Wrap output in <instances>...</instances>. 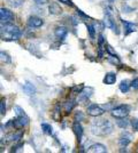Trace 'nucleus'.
Segmentation results:
<instances>
[{
	"label": "nucleus",
	"instance_id": "f257e3e1",
	"mask_svg": "<svg viewBox=\"0 0 138 153\" xmlns=\"http://www.w3.org/2000/svg\"><path fill=\"white\" fill-rule=\"evenodd\" d=\"M113 123L108 119H96L91 123V133L94 136L105 137L112 134Z\"/></svg>",
	"mask_w": 138,
	"mask_h": 153
},
{
	"label": "nucleus",
	"instance_id": "f03ea898",
	"mask_svg": "<svg viewBox=\"0 0 138 153\" xmlns=\"http://www.w3.org/2000/svg\"><path fill=\"white\" fill-rule=\"evenodd\" d=\"M21 37V30L14 24L1 25V39L5 41L17 40Z\"/></svg>",
	"mask_w": 138,
	"mask_h": 153
},
{
	"label": "nucleus",
	"instance_id": "7ed1b4c3",
	"mask_svg": "<svg viewBox=\"0 0 138 153\" xmlns=\"http://www.w3.org/2000/svg\"><path fill=\"white\" fill-rule=\"evenodd\" d=\"M129 112H130V106L123 104V105H118V106L113 108L111 111V114L116 119H121V118H125L129 114Z\"/></svg>",
	"mask_w": 138,
	"mask_h": 153
},
{
	"label": "nucleus",
	"instance_id": "20e7f679",
	"mask_svg": "<svg viewBox=\"0 0 138 153\" xmlns=\"http://www.w3.org/2000/svg\"><path fill=\"white\" fill-rule=\"evenodd\" d=\"M0 21H1V25L12 24V22L14 21V14L7 8H1L0 9Z\"/></svg>",
	"mask_w": 138,
	"mask_h": 153
},
{
	"label": "nucleus",
	"instance_id": "39448f33",
	"mask_svg": "<svg viewBox=\"0 0 138 153\" xmlns=\"http://www.w3.org/2000/svg\"><path fill=\"white\" fill-rule=\"evenodd\" d=\"M86 112H87V114L91 115V117L98 118V117H100V115H103L105 113V108H101L100 105H97V104H91L89 108H86Z\"/></svg>",
	"mask_w": 138,
	"mask_h": 153
},
{
	"label": "nucleus",
	"instance_id": "423d86ee",
	"mask_svg": "<svg viewBox=\"0 0 138 153\" xmlns=\"http://www.w3.org/2000/svg\"><path fill=\"white\" fill-rule=\"evenodd\" d=\"M28 123H29V117L26 114L17 115V118L15 120H13V126L16 129H21V128L26 127Z\"/></svg>",
	"mask_w": 138,
	"mask_h": 153
},
{
	"label": "nucleus",
	"instance_id": "0eeeda50",
	"mask_svg": "<svg viewBox=\"0 0 138 153\" xmlns=\"http://www.w3.org/2000/svg\"><path fill=\"white\" fill-rule=\"evenodd\" d=\"M131 140H132V135L130 133H128V131H124V133L121 134L120 138H118V145L121 147H127L131 143Z\"/></svg>",
	"mask_w": 138,
	"mask_h": 153
},
{
	"label": "nucleus",
	"instance_id": "6e6552de",
	"mask_svg": "<svg viewBox=\"0 0 138 153\" xmlns=\"http://www.w3.org/2000/svg\"><path fill=\"white\" fill-rule=\"evenodd\" d=\"M28 24L30 27H40L44 25V19L38 16H30L28 19Z\"/></svg>",
	"mask_w": 138,
	"mask_h": 153
},
{
	"label": "nucleus",
	"instance_id": "1a4fd4ad",
	"mask_svg": "<svg viewBox=\"0 0 138 153\" xmlns=\"http://www.w3.org/2000/svg\"><path fill=\"white\" fill-rule=\"evenodd\" d=\"M89 153H106L107 152V147L103 144H93L87 149Z\"/></svg>",
	"mask_w": 138,
	"mask_h": 153
},
{
	"label": "nucleus",
	"instance_id": "9d476101",
	"mask_svg": "<svg viewBox=\"0 0 138 153\" xmlns=\"http://www.w3.org/2000/svg\"><path fill=\"white\" fill-rule=\"evenodd\" d=\"M72 130H74V134L76 135V138L78 142H81V138H82V136H83V128L81 126V123L79 121H76L72 123Z\"/></svg>",
	"mask_w": 138,
	"mask_h": 153
},
{
	"label": "nucleus",
	"instance_id": "9b49d317",
	"mask_svg": "<svg viewBox=\"0 0 138 153\" xmlns=\"http://www.w3.org/2000/svg\"><path fill=\"white\" fill-rule=\"evenodd\" d=\"M54 34L59 40H63V39H66L67 34H68V30L65 26H58L54 31Z\"/></svg>",
	"mask_w": 138,
	"mask_h": 153
},
{
	"label": "nucleus",
	"instance_id": "f8f14e48",
	"mask_svg": "<svg viewBox=\"0 0 138 153\" xmlns=\"http://www.w3.org/2000/svg\"><path fill=\"white\" fill-rule=\"evenodd\" d=\"M104 23H105V25L107 26V27H111L113 31L115 32L116 34L118 33V27H116V25H115V23H114V21H113L112 16L109 15V14L107 13L106 14V17H105V21H104Z\"/></svg>",
	"mask_w": 138,
	"mask_h": 153
},
{
	"label": "nucleus",
	"instance_id": "ddd939ff",
	"mask_svg": "<svg viewBox=\"0 0 138 153\" xmlns=\"http://www.w3.org/2000/svg\"><path fill=\"white\" fill-rule=\"evenodd\" d=\"M92 93H93V89L92 88H84V90L83 91H81L79 93V100L82 101V102H85V101H87L90 97H91Z\"/></svg>",
	"mask_w": 138,
	"mask_h": 153
},
{
	"label": "nucleus",
	"instance_id": "4468645a",
	"mask_svg": "<svg viewBox=\"0 0 138 153\" xmlns=\"http://www.w3.org/2000/svg\"><path fill=\"white\" fill-rule=\"evenodd\" d=\"M123 25H124L125 34H129V33H131V32L137 31V25H135L133 23H130V22L123 21Z\"/></svg>",
	"mask_w": 138,
	"mask_h": 153
},
{
	"label": "nucleus",
	"instance_id": "2eb2a0df",
	"mask_svg": "<svg viewBox=\"0 0 138 153\" xmlns=\"http://www.w3.org/2000/svg\"><path fill=\"white\" fill-rule=\"evenodd\" d=\"M48 10H50V14H53V15H59V14L62 13V9H61V7L58 5V4H55V2H53L48 7Z\"/></svg>",
	"mask_w": 138,
	"mask_h": 153
},
{
	"label": "nucleus",
	"instance_id": "dca6fc26",
	"mask_svg": "<svg viewBox=\"0 0 138 153\" xmlns=\"http://www.w3.org/2000/svg\"><path fill=\"white\" fill-rule=\"evenodd\" d=\"M115 81H116V76H115V73H112V72L107 73L104 78V83L106 85H113Z\"/></svg>",
	"mask_w": 138,
	"mask_h": 153
},
{
	"label": "nucleus",
	"instance_id": "f3484780",
	"mask_svg": "<svg viewBox=\"0 0 138 153\" xmlns=\"http://www.w3.org/2000/svg\"><path fill=\"white\" fill-rule=\"evenodd\" d=\"M22 88H23V90L26 91L28 95H33V94H35V91H36L35 86L30 82H26L23 86H22Z\"/></svg>",
	"mask_w": 138,
	"mask_h": 153
},
{
	"label": "nucleus",
	"instance_id": "a211bd4d",
	"mask_svg": "<svg viewBox=\"0 0 138 153\" xmlns=\"http://www.w3.org/2000/svg\"><path fill=\"white\" fill-rule=\"evenodd\" d=\"M130 87H131V82H130L129 80H123V81H121L120 86H118V88H120V90H121L122 93H128L129 89H130Z\"/></svg>",
	"mask_w": 138,
	"mask_h": 153
},
{
	"label": "nucleus",
	"instance_id": "6ab92c4d",
	"mask_svg": "<svg viewBox=\"0 0 138 153\" xmlns=\"http://www.w3.org/2000/svg\"><path fill=\"white\" fill-rule=\"evenodd\" d=\"M75 105H76V100H69V101H67L65 103V111H66V113H69V112H72V110L75 108Z\"/></svg>",
	"mask_w": 138,
	"mask_h": 153
},
{
	"label": "nucleus",
	"instance_id": "aec40b11",
	"mask_svg": "<svg viewBox=\"0 0 138 153\" xmlns=\"http://www.w3.org/2000/svg\"><path fill=\"white\" fill-rule=\"evenodd\" d=\"M24 1H26V0H7L8 5L11 7H13V8H17V7L22 6Z\"/></svg>",
	"mask_w": 138,
	"mask_h": 153
},
{
	"label": "nucleus",
	"instance_id": "412c9836",
	"mask_svg": "<svg viewBox=\"0 0 138 153\" xmlns=\"http://www.w3.org/2000/svg\"><path fill=\"white\" fill-rule=\"evenodd\" d=\"M116 123H118V126L120 128H122V129H124V128H127L128 126H129V120L128 119H125V118H121V119H118V121H116Z\"/></svg>",
	"mask_w": 138,
	"mask_h": 153
},
{
	"label": "nucleus",
	"instance_id": "4be33fe9",
	"mask_svg": "<svg viewBox=\"0 0 138 153\" xmlns=\"http://www.w3.org/2000/svg\"><path fill=\"white\" fill-rule=\"evenodd\" d=\"M41 129H43V131L45 133V134H48V135H51L52 134V127L48 125V123H41Z\"/></svg>",
	"mask_w": 138,
	"mask_h": 153
},
{
	"label": "nucleus",
	"instance_id": "5701e85b",
	"mask_svg": "<svg viewBox=\"0 0 138 153\" xmlns=\"http://www.w3.org/2000/svg\"><path fill=\"white\" fill-rule=\"evenodd\" d=\"M0 56H1V61H2V62H5V63H11V57H9V55H8L7 53L1 51V53H0Z\"/></svg>",
	"mask_w": 138,
	"mask_h": 153
},
{
	"label": "nucleus",
	"instance_id": "b1692460",
	"mask_svg": "<svg viewBox=\"0 0 138 153\" xmlns=\"http://www.w3.org/2000/svg\"><path fill=\"white\" fill-rule=\"evenodd\" d=\"M6 113V105H5V100H1V103H0V114L5 115Z\"/></svg>",
	"mask_w": 138,
	"mask_h": 153
},
{
	"label": "nucleus",
	"instance_id": "393cba45",
	"mask_svg": "<svg viewBox=\"0 0 138 153\" xmlns=\"http://www.w3.org/2000/svg\"><path fill=\"white\" fill-rule=\"evenodd\" d=\"M87 30H89V33H90L91 38H94V26H93V25H87Z\"/></svg>",
	"mask_w": 138,
	"mask_h": 153
},
{
	"label": "nucleus",
	"instance_id": "a878e982",
	"mask_svg": "<svg viewBox=\"0 0 138 153\" xmlns=\"http://www.w3.org/2000/svg\"><path fill=\"white\" fill-rule=\"evenodd\" d=\"M37 5H45V4H48L51 0H33Z\"/></svg>",
	"mask_w": 138,
	"mask_h": 153
},
{
	"label": "nucleus",
	"instance_id": "bb28decb",
	"mask_svg": "<svg viewBox=\"0 0 138 153\" xmlns=\"http://www.w3.org/2000/svg\"><path fill=\"white\" fill-rule=\"evenodd\" d=\"M131 87L133 89H138V78H136L135 80L131 81Z\"/></svg>",
	"mask_w": 138,
	"mask_h": 153
},
{
	"label": "nucleus",
	"instance_id": "cd10ccee",
	"mask_svg": "<svg viewBox=\"0 0 138 153\" xmlns=\"http://www.w3.org/2000/svg\"><path fill=\"white\" fill-rule=\"evenodd\" d=\"M60 2H62V4H65V5H69V6H72V0H59Z\"/></svg>",
	"mask_w": 138,
	"mask_h": 153
},
{
	"label": "nucleus",
	"instance_id": "c85d7f7f",
	"mask_svg": "<svg viewBox=\"0 0 138 153\" xmlns=\"http://www.w3.org/2000/svg\"><path fill=\"white\" fill-rule=\"evenodd\" d=\"M109 1H111V2H112V1H114V0H109Z\"/></svg>",
	"mask_w": 138,
	"mask_h": 153
}]
</instances>
